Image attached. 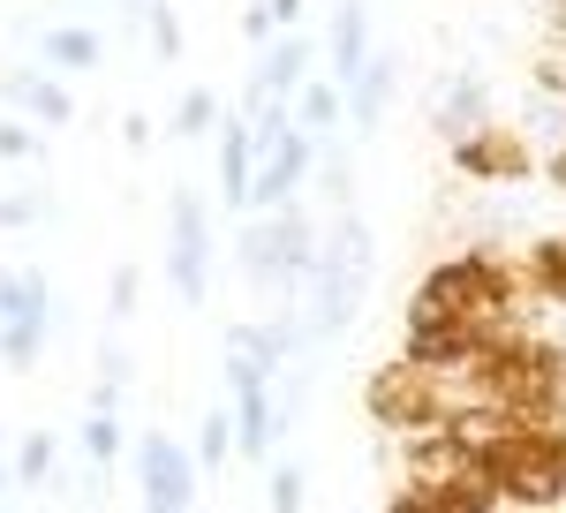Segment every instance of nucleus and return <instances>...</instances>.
Returning a JSON list of instances; mask_svg holds the SVG:
<instances>
[{
  "mask_svg": "<svg viewBox=\"0 0 566 513\" xmlns=\"http://www.w3.org/2000/svg\"><path fill=\"white\" fill-rule=\"evenodd\" d=\"M8 513H15V506H8Z\"/></svg>",
  "mask_w": 566,
  "mask_h": 513,
  "instance_id": "58836bf2",
  "label": "nucleus"
},
{
  "mask_svg": "<svg viewBox=\"0 0 566 513\" xmlns=\"http://www.w3.org/2000/svg\"><path fill=\"white\" fill-rule=\"evenodd\" d=\"M136 491H144V513H189L197 506V453L167 430H144L136 438Z\"/></svg>",
  "mask_w": 566,
  "mask_h": 513,
  "instance_id": "6e6552de",
  "label": "nucleus"
},
{
  "mask_svg": "<svg viewBox=\"0 0 566 513\" xmlns=\"http://www.w3.org/2000/svg\"><path fill=\"white\" fill-rule=\"evenodd\" d=\"M122 144H129V151H144V144H151V122H144V114H129V122H122Z\"/></svg>",
  "mask_w": 566,
  "mask_h": 513,
  "instance_id": "c9c22d12",
  "label": "nucleus"
},
{
  "mask_svg": "<svg viewBox=\"0 0 566 513\" xmlns=\"http://www.w3.org/2000/svg\"><path fill=\"white\" fill-rule=\"evenodd\" d=\"M370 53H378V39H370V8H363V0H340L333 23H325V84H340V98H348V84L370 69Z\"/></svg>",
  "mask_w": 566,
  "mask_h": 513,
  "instance_id": "9b49d317",
  "label": "nucleus"
},
{
  "mask_svg": "<svg viewBox=\"0 0 566 513\" xmlns=\"http://www.w3.org/2000/svg\"><path fill=\"white\" fill-rule=\"evenodd\" d=\"M234 461V408L219 400V408H205V423H197V475H219Z\"/></svg>",
  "mask_w": 566,
  "mask_h": 513,
  "instance_id": "aec40b11",
  "label": "nucleus"
},
{
  "mask_svg": "<svg viewBox=\"0 0 566 513\" xmlns=\"http://www.w3.org/2000/svg\"><path fill=\"white\" fill-rule=\"evenodd\" d=\"M8 491H15V475H8V469H0V513H8Z\"/></svg>",
  "mask_w": 566,
  "mask_h": 513,
  "instance_id": "e433bc0d",
  "label": "nucleus"
},
{
  "mask_svg": "<svg viewBox=\"0 0 566 513\" xmlns=\"http://www.w3.org/2000/svg\"><path fill=\"white\" fill-rule=\"evenodd\" d=\"M227 408H234V453L272 461V446H280V370H264L250 355H227Z\"/></svg>",
  "mask_w": 566,
  "mask_h": 513,
  "instance_id": "423d86ee",
  "label": "nucleus"
},
{
  "mask_svg": "<svg viewBox=\"0 0 566 513\" xmlns=\"http://www.w3.org/2000/svg\"><path fill=\"white\" fill-rule=\"evenodd\" d=\"M310 69H317V39H310V31H280V39L258 53L250 91H258V98H287V106H295V91L310 84Z\"/></svg>",
  "mask_w": 566,
  "mask_h": 513,
  "instance_id": "ddd939ff",
  "label": "nucleus"
},
{
  "mask_svg": "<svg viewBox=\"0 0 566 513\" xmlns=\"http://www.w3.org/2000/svg\"><path fill=\"white\" fill-rule=\"evenodd\" d=\"M45 219V197H0V227H31Z\"/></svg>",
  "mask_w": 566,
  "mask_h": 513,
  "instance_id": "7c9ffc66",
  "label": "nucleus"
},
{
  "mask_svg": "<svg viewBox=\"0 0 566 513\" xmlns=\"http://www.w3.org/2000/svg\"><path fill=\"white\" fill-rule=\"evenodd\" d=\"M258 136H250V122L242 114H227L219 122V205L227 212H250V189H258Z\"/></svg>",
  "mask_w": 566,
  "mask_h": 513,
  "instance_id": "4468645a",
  "label": "nucleus"
},
{
  "mask_svg": "<svg viewBox=\"0 0 566 513\" xmlns=\"http://www.w3.org/2000/svg\"><path fill=\"white\" fill-rule=\"evenodd\" d=\"M227 122V106H219V91H181V106H175V122H167V136H205V128Z\"/></svg>",
  "mask_w": 566,
  "mask_h": 513,
  "instance_id": "5701e85b",
  "label": "nucleus"
},
{
  "mask_svg": "<svg viewBox=\"0 0 566 513\" xmlns=\"http://www.w3.org/2000/svg\"><path fill=\"white\" fill-rule=\"evenodd\" d=\"M144 39H151V53L159 61H181V15L159 0V8H144Z\"/></svg>",
  "mask_w": 566,
  "mask_h": 513,
  "instance_id": "bb28decb",
  "label": "nucleus"
},
{
  "mask_svg": "<svg viewBox=\"0 0 566 513\" xmlns=\"http://www.w3.org/2000/svg\"><path fill=\"white\" fill-rule=\"evenodd\" d=\"M522 272H528V295L536 302H559L566 310V234H544V242L522 256Z\"/></svg>",
  "mask_w": 566,
  "mask_h": 513,
  "instance_id": "a211bd4d",
  "label": "nucleus"
},
{
  "mask_svg": "<svg viewBox=\"0 0 566 513\" xmlns=\"http://www.w3.org/2000/svg\"><path fill=\"white\" fill-rule=\"evenodd\" d=\"M317 197H325L333 212H348V197H355V167L340 159V144H317Z\"/></svg>",
  "mask_w": 566,
  "mask_h": 513,
  "instance_id": "b1692460",
  "label": "nucleus"
},
{
  "mask_svg": "<svg viewBox=\"0 0 566 513\" xmlns=\"http://www.w3.org/2000/svg\"><path fill=\"white\" fill-rule=\"evenodd\" d=\"M8 287H0V363L8 370H31L45 347V325H53V287H45V272H0Z\"/></svg>",
  "mask_w": 566,
  "mask_h": 513,
  "instance_id": "0eeeda50",
  "label": "nucleus"
},
{
  "mask_svg": "<svg viewBox=\"0 0 566 513\" xmlns=\"http://www.w3.org/2000/svg\"><path fill=\"white\" fill-rule=\"evenodd\" d=\"M317 174V144H310L303 128H287L272 151L258 159V189H250V212L272 219V212H287L295 197H303V181Z\"/></svg>",
  "mask_w": 566,
  "mask_h": 513,
  "instance_id": "9d476101",
  "label": "nucleus"
},
{
  "mask_svg": "<svg viewBox=\"0 0 566 513\" xmlns=\"http://www.w3.org/2000/svg\"><path fill=\"white\" fill-rule=\"evenodd\" d=\"M0 159H39V136L23 122H0Z\"/></svg>",
  "mask_w": 566,
  "mask_h": 513,
  "instance_id": "c756f323",
  "label": "nucleus"
},
{
  "mask_svg": "<svg viewBox=\"0 0 566 513\" xmlns=\"http://www.w3.org/2000/svg\"><path fill=\"white\" fill-rule=\"evenodd\" d=\"M453 174H461V181H483V189H514V181L536 174V144H528V128L491 122V128H476L469 144H453Z\"/></svg>",
  "mask_w": 566,
  "mask_h": 513,
  "instance_id": "1a4fd4ad",
  "label": "nucleus"
},
{
  "mask_svg": "<svg viewBox=\"0 0 566 513\" xmlns=\"http://www.w3.org/2000/svg\"><path fill=\"white\" fill-rule=\"evenodd\" d=\"M363 287H370V227L355 212H333V227L317 234V264H310V287L295 302L303 317V347L340 341L363 310Z\"/></svg>",
  "mask_w": 566,
  "mask_h": 513,
  "instance_id": "f257e3e1",
  "label": "nucleus"
},
{
  "mask_svg": "<svg viewBox=\"0 0 566 513\" xmlns=\"http://www.w3.org/2000/svg\"><path fill=\"white\" fill-rule=\"evenodd\" d=\"M431 128L446 136V151H453V144H469L476 128H491V84L469 76V69H453V76L438 84V98H431Z\"/></svg>",
  "mask_w": 566,
  "mask_h": 513,
  "instance_id": "f8f14e48",
  "label": "nucleus"
},
{
  "mask_svg": "<svg viewBox=\"0 0 566 513\" xmlns=\"http://www.w3.org/2000/svg\"><path fill=\"white\" fill-rule=\"evenodd\" d=\"M122 446H129L122 416H114V408H91V416H84V461H91V469H106V475H114Z\"/></svg>",
  "mask_w": 566,
  "mask_h": 513,
  "instance_id": "412c9836",
  "label": "nucleus"
},
{
  "mask_svg": "<svg viewBox=\"0 0 566 513\" xmlns=\"http://www.w3.org/2000/svg\"><path fill=\"white\" fill-rule=\"evenodd\" d=\"M0 98H15L31 122H45V128H69L76 122V98L53 84V76H31V69H0Z\"/></svg>",
  "mask_w": 566,
  "mask_h": 513,
  "instance_id": "dca6fc26",
  "label": "nucleus"
},
{
  "mask_svg": "<svg viewBox=\"0 0 566 513\" xmlns=\"http://www.w3.org/2000/svg\"><path fill=\"white\" fill-rule=\"evenodd\" d=\"M136 287H144V272L122 264V272H114V310H106V317H136Z\"/></svg>",
  "mask_w": 566,
  "mask_h": 513,
  "instance_id": "c85d7f7f",
  "label": "nucleus"
},
{
  "mask_svg": "<svg viewBox=\"0 0 566 513\" xmlns=\"http://www.w3.org/2000/svg\"><path fill=\"white\" fill-rule=\"evenodd\" d=\"M363 408H370V423L392 430V438H416V430H438V423H446L438 370L408 363V355H392V363H378V370L363 378Z\"/></svg>",
  "mask_w": 566,
  "mask_h": 513,
  "instance_id": "20e7f679",
  "label": "nucleus"
},
{
  "mask_svg": "<svg viewBox=\"0 0 566 513\" xmlns=\"http://www.w3.org/2000/svg\"><path fill=\"white\" fill-rule=\"evenodd\" d=\"M528 91H536V98H559V106H566V53H559V45L528 61Z\"/></svg>",
  "mask_w": 566,
  "mask_h": 513,
  "instance_id": "cd10ccee",
  "label": "nucleus"
},
{
  "mask_svg": "<svg viewBox=\"0 0 566 513\" xmlns=\"http://www.w3.org/2000/svg\"><path fill=\"white\" fill-rule=\"evenodd\" d=\"M264 15H272V31H303V0H264Z\"/></svg>",
  "mask_w": 566,
  "mask_h": 513,
  "instance_id": "473e14b6",
  "label": "nucleus"
},
{
  "mask_svg": "<svg viewBox=\"0 0 566 513\" xmlns=\"http://www.w3.org/2000/svg\"><path fill=\"white\" fill-rule=\"evenodd\" d=\"M317 234L325 227L303 205H287V212L250 219L234 234V264H242V280H258L264 295H272V310H295L303 287H310V264H317Z\"/></svg>",
  "mask_w": 566,
  "mask_h": 513,
  "instance_id": "f03ea898",
  "label": "nucleus"
},
{
  "mask_svg": "<svg viewBox=\"0 0 566 513\" xmlns=\"http://www.w3.org/2000/svg\"><path fill=\"white\" fill-rule=\"evenodd\" d=\"M536 23H544V39L566 53V0H536Z\"/></svg>",
  "mask_w": 566,
  "mask_h": 513,
  "instance_id": "2f4dec72",
  "label": "nucleus"
},
{
  "mask_svg": "<svg viewBox=\"0 0 566 513\" xmlns=\"http://www.w3.org/2000/svg\"><path fill=\"white\" fill-rule=\"evenodd\" d=\"M400 76H408V69H400V53H392V45H378V53H370V69L348 84V122L355 128H378V122H386L392 98H400Z\"/></svg>",
  "mask_w": 566,
  "mask_h": 513,
  "instance_id": "2eb2a0df",
  "label": "nucleus"
},
{
  "mask_svg": "<svg viewBox=\"0 0 566 513\" xmlns=\"http://www.w3.org/2000/svg\"><path fill=\"white\" fill-rule=\"evenodd\" d=\"M98 31H76V23H61V31H45V61L53 69H98Z\"/></svg>",
  "mask_w": 566,
  "mask_h": 513,
  "instance_id": "4be33fe9",
  "label": "nucleus"
},
{
  "mask_svg": "<svg viewBox=\"0 0 566 513\" xmlns=\"http://www.w3.org/2000/svg\"><path fill=\"white\" fill-rule=\"evenodd\" d=\"M408 491V483H400ZM423 513H499V491H491V475H476V483H446V491H408Z\"/></svg>",
  "mask_w": 566,
  "mask_h": 513,
  "instance_id": "6ab92c4d",
  "label": "nucleus"
},
{
  "mask_svg": "<svg viewBox=\"0 0 566 513\" xmlns=\"http://www.w3.org/2000/svg\"><path fill=\"white\" fill-rule=\"evenodd\" d=\"M98 385H114V392L129 385V355H122V347H106V355H98Z\"/></svg>",
  "mask_w": 566,
  "mask_h": 513,
  "instance_id": "72a5a7b5",
  "label": "nucleus"
},
{
  "mask_svg": "<svg viewBox=\"0 0 566 513\" xmlns=\"http://www.w3.org/2000/svg\"><path fill=\"white\" fill-rule=\"evenodd\" d=\"M212 205L197 189H167V287L181 302L212 295Z\"/></svg>",
  "mask_w": 566,
  "mask_h": 513,
  "instance_id": "39448f33",
  "label": "nucleus"
},
{
  "mask_svg": "<svg viewBox=\"0 0 566 513\" xmlns=\"http://www.w3.org/2000/svg\"><path fill=\"white\" fill-rule=\"evenodd\" d=\"M114 8H136V0H114Z\"/></svg>",
  "mask_w": 566,
  "mask_h": 513,
  "instance_id": "4c0bfd02",
  "label": "nucleus"
},
{
  "mask_svg": "<svg viewBox=\"0 0 566 513\" xmlns=\"http://www.w3.org/2000/svg\"><path fill=\"white\" fill-rule=\"evenodd\" d=\"M53 461H61V453H53V438H45V430H31V438H23V446H15V491H39L45 475H53Z\"/></svg>",
  "mask_w": 566,
  "mask_h": 513,
  "instance_id": "393cba45",
  "label": "nucleus"
},
{
  "mask_svg": "<svg viewBox=\"0 0 566 513\" xmlns=\"http://www.w3.org/2000/svg\"><path fill=\"white\" fill-rule=\"evenodd\" d=\"M491 491H499V506H522V513H566V438L559 430H522V438H506L491 461Z\"/></svg>",
  "mask_w": 566,
  "mask_h": 513,
  "instance_id": "7ed1b4c3",
  "label": "nucleus"
},
{
  "mask_svg": "<svg viewBox=\"0 0 566 513\" xmlns=\"http://www.w3.org/2000/svg\"><path fill=\"white\" fill-rule=\"evenodd\" d=\"M242 31H250L258 45H272V39H280V31H272V15H264V0H250V8H242Z\"/></svg>",
  "mask_w": 566,
  "mask_h": 513,
  "instance_id": "f704fd0d",
  "label": "nucleus"
},
{
  "mask_svg": "<svg viewBox=\"0 0 566 513\" xmlns=\"http://www.w3.org/2000/svg\"><path fill=\"white\" fill-rule=\"evenodd\" d=\"M340 122H348V98H340V84L310 76V84L295 91V128H303L310 144H333V136H340Z\"/></svg>",
  "mask_w": 566,
  "mask_h": 513,
  "instance_id": "f3484780",
  "label": "nucleus"
},
{
  "mask_svg": "<svg viewBox=\"0 0 566 513\" xmlns=\"http://www.w3.org/2000/svg\"><path fill=\"white\" fill-rule=\"evenodd\" d=\"M303 461H272V475H264V513H303Z\"/></svg>",
  "mask_w": 566,
  "mask_h": 513,
  "instance_id": "a878e982",
  "label": "nucleus"
}]
</instances>
